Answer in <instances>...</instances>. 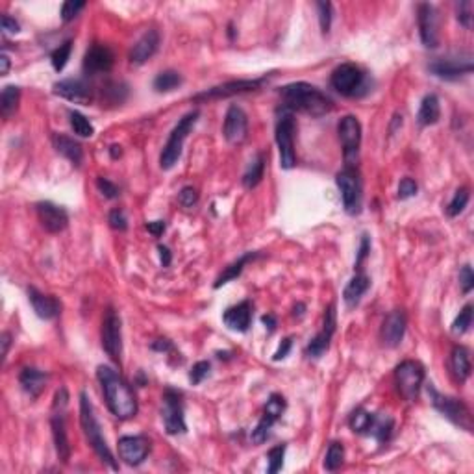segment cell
I'll list each match as a JSON object with an SVG mask.
<instances>
[{
  "instance_id": "7dc6e473",
  "label": "cell",
  "mask_w": 474,
  "mask_h": 474,
  "mask_svg": "<svg viewBox=\"0 0 474 474\" xmlns=\"http://www.w3.org/2000/svg\"><path fill=\"white\" fill-rule=\"evenodd\" d=\"M178 202H180L185 210H191V208H194V206L199 204V191L194 188H191V185H185V188L180 191V194H178Z\"/></svg>"
},
{
  "instance_id": "7bdbcfd3",
  "label": "cell",
  "mask_w": 474,
  "mask_h": 474,
  "mask_svg": "<svg viewBox=\"0 0 474 474\" xmlns=\"http://www.w3.org/2000/svg\"><path fill=\"white\" fill-rule=\"evenodd\" d=\"M70 52H72V41H65L63 45H59L58 49L50 54L52 67H54L58 72L65 69V65H67V61H69V58H70Z\"/></svg>"
},
{
  "instance_id": "e7e4bbea",
  "label": "cell",
  "mask_w": 474,
  "mask_h": 474,
  "mask_svg": "<svg viewBox=\"0 0 474 474\" xmlns=\"http://www.w3.org/2000/svg\"><path fill=\"white\" fill-rule=\"evenodd\" d=\"M0 61H2V70H0V75L6 76L8 75V70H10V58H8V54H2V58H0Z\"/></svg>"
},
{
  "instance_id": "52a82bcc",
  "label": "cell",
  "mask_w": 474,
  "mask_h": 474,
  "mask_svg": "<svg viewBox=\"0 0 474 474\" xmlns=\"http://www.w3.org/2000/svg\"><path fill=\"white\" fill-rule=\"evenodd\" d=\"M278 121H276V145L280 152V167L289 171L295 167L296 154H295V117L291 112L278 109Z\"/></svg>"
},
{
  "instance_id": "2e32d148",
  "label": "cell",
  "mask_w": 474,
  "mask_h": 474,
  "mask_svg": "<svg viewBox=\"0 0 474 474\" xmlns=\"http://www.w3.org/2000/svg\"><path fill=\"white\" fill-rule=\"evenodd\" d=\"M428 69L434 76L441 80H458L459 76L471 75L473 72V58L469 54L465 58L450 56V58H439L428 65Z\"/></svg>"
},
{
  "instance_id": "94428289",
  "label": "cell",
  "mask_w": 474,
  "mask_h": 474,
  "mask_svg": "<svg viewBox=\"0 0 474 474\" xmlns=\"http://www.w3.org/2000/svg\"><path fill=\"white\" fill-rule=\"evenodd\" d=\"M0 343H2V363H4L6 358H8L10 345H11V334L4 332V334H2V337H0Z\"/></svg>"
},
{
  "instance_id": "e0dca14e",
  "label": "cell",
  "mask_w": 474,
  "mask_h": 474,
  "mask_svg": "<svg viewBox=\"0 0 474 474\" xmlns=\"http://www.w3.org/2000/svg\"><path fill=\"white\" fill-rule=\"evenodd\" d=\"M118 456L126 465L137 467L151 452V439L146 436H124L118 439Z\"/></svg>"
},
{
  "instance_id": "f1b7e54d",
  "label": "cell",
  "mask_w": 474,
  "mask_h": 474,
  "mask_svg": "<svg viewBox=\"0 0 474 474\" xmlns=\"http://www.w3.org/2000/svg\"><path fill=\"white\" fill-rule=\"evenodd\" d=\"M52 145H54L56 151L61 154L63 158H67L75 167H80L82 160H84V151L82 146L76 143L75 139H70L63 134H54L52 135Z\"/></svg>"
},
{
  "instance_id": "4fadbf2b",
  "label": "cell",
  "mask_w": 474,
  "mask_h": 474,
  "mask_svg": "<svg viewBox=\"0 0 474 474\" xmlns=\"http://www.w3.org/2000/svg\"><path fill=\"white\" fill-rule=\"evenodd\" d=\"M365 82V75L363 70L354 63H343L339 67H335L332 76H330V84L335 91L341 93L343 97H354L360 93Z\"/></svg>"
},
{
  "instance_id": "b9f144b4",
  "label": "cell",
  "mask_w": 474,
  "mask_h": 474,
  "mask_svg": "<svg viewBox=\"0 0 474 474\" xmlns=\"http://www.w3.org/2000/svg\"><path fill=\"white\" fill-rule=\"evenodd\" d=\"M471 326H473V304H465L458 317L454 319L452 332L456 335H461L465 334Z\"/></svg>"
},
{
  "instance_id": "f6af8a7d",
  "label": "cell",
  "mask_w": 474,
  "mask_h": 474,
  "mask_svg": "<svg viewBox=\"0 0 474 474\" xmlns=\"http://www.w3.org/2000/svg\"><path fill=\"white\" fill-rule=\"evenodd\" d=\"M317 10L321 30H323V33H328L330 26H332V19H334V6L330 2H317Z\"/></svg>"
},
{
  "instance_id": "ac0fdd59",
  "label": "cell",
  "mask_w": 474,
  "mask_h": 474,
  "mask_svg": "<svg viewBox=\"0 0 474 474\" xmlns=\"http://www.w3.org/2000/svg\"><path fill=\"white\" fill-rule=\"evenodd\" d=\"M417 21H419L420 41L426 49H436L439 45V32H437V11L428 2H422L417 8Z\"/></svg>"
},
{
  "instance_id": "be15d7a7",
  "label": "cell",
  "mask_w": 474,
  "mask_h": 474,
  "mask_svg": "<svg viewBox=\"0 0 474 474\" xmlns=\"http://www.w3.org/2000/svg\"><path fill=\"white\" fill-rule=\"evenodd\" d=\"M261 323L265 324V328L269 330V332H275V328H276V317H275V315L267 313V315H263V317H261Z\"/></svg>"
},
{
  "instance_id": "5b68a950",
  "label": "cell",
  "mask_w": 474,
  "mask_h": 474,
  "mask_svg": "<svg viewBox=\"0 0 474 474\" xmlns=\"http://www.w3.org/2000/svg\"><path fill=\"white\" fill-rule=\"evenodd\" d=\"M69 404V393L67 389L59 388L54 395V413L50 417V426H52V437H54L56 454L63 464H69L70 459V445L67 437V425H65V410Z\"/></svg>"
},
{
  "instance_id": "8fae6325",
  "label": "cell",
  "mask_w": 474,
  "mask_h": 474,
  "mask_svg": "<svg viewBox=\"0 0 474 474\" xmlns=\"http://www.w3.org/2000/svg\"><path fill=\"white\" fill-rule=\"evenodd\" d=\"M267 82H269V76H261V78H254V80L224 82L221 86L210 87V89L194 95L193 100H197V102H202V100H219V98L236 97V95H243V93L258 91Z\"/></svg>"
},
{
  "instance_id": "c3c4849f",
  "label": "cell",
  "mask_w": 474,
  "mask_h": 474,
  "mask_svg": "<svg viewBox=\"0 0 474 474\" xmlns=\"http://www.w3.org/2000/svg\"><path fill=\"white\" fill-rule=\"evenodd\" d=\"M458 21L461 26H465L467 30H471L473 26V2L469 0H464L458 4Z\"/></svg>"
},
{
  "instance_id": "f907efd6",
  "label": "cell",
  "mask_w": 474,
  "mask_h": 474,
  "mask_svg": "<svg viewBox=\"0 0 474 474\" xmlns=\"http://www.w3.org/2000/svg\"><path fill=\"white\" fill-rule=\"evenodd\" d=\"M108 222H109V227L114 228V230H117V232H124V230L128 228V219H126V215H124L123 210H112V211H109Z\"/></svg>"
},
{
  "instance_id": "6f0895ef",
  "label": "cell",
  "mask_w": 474,
  "mask_h": 474,
  "mask_svg": "<svg viewBox=\"0 0 474 474\" xmlns=\"http://www.w3.org/2000/svg\"><path fill=\"white\" fill-rule=\"evenodd\" d=\"M19 22L13 19V17H10V15H2V30L4 32H8V33H17L19 32Z\"/></svg>"
},
{
  "instance_id": "db71d44e",
  "label": "cell",
  "mask_w": 474,
  "mask_h": 474,
  "mask_svg": "<svg viewBox=\"0 0 474 474\" xmlns=\"http://www.w3.org/2000/svg\"><path fill=\"white\" fill-rule=\"evenodd\" d=\"M417 183H415V180H411V178H402L399 183V199L400 200H406V199H411V197H415L417 194Z\"/></svg>"
},
{
  "instance_id": "484cf974",
  "label": "cell",
  "mask_w": 474,
  "mask_h": 474,
  "mask_svg": "<svg viewBox=\"0 0 474 474\" xmlns=\"http://www.w3.org/2000/svg\"><path fill=\"white\" fill-rule=\"evenodd\" d=\"M158 47H160V33L156 30H146L130 50V61L134 65H143L156 54Z\"/></svg>"
},
{
  "instance_id": "d590c367",
  "label": "cell",
  "mask_w": 474,
  "mask_h": 474,
  "mask_svg": "<svg viewBox=\"0 0 474 474\" xmlns=\"http://www.w3.org/2000/svg\"><path fill=\"white\" fill-rule=\"evenodd\" d=\"M180 86H182V75L176 70H163L154 78V89L158 93L174 91Z\"/></svg>"
},
{
  "instance_id": "9c48e42d",
  "label": "cell",
  "mask_w": 474,
  "mask_h": 474,
  "mask_svg": "<svg viewBox=\"0 0 474 474\" xmlns=\"http://www.w3.org/2000/svg\"><path fill=\"white\" fill-rule=\"evenodd\" d=\"M395 383L399 393L404 397L408 402H415L419 399L420 388L425 383V369L419 361L406 360L395 369Z\"/></svg>"
},
{
  "instance_id": "816d5d0a",
  "label": "cell",
  "mask_w": 474,
  "mask_h": 474,
  "mask_svg": "<svg viewBox=\"0 0 474 474\" xmlns=\"http://www.w3.org/2000/svg\"><path fill=\"white\" fill-rule=\"evenodd\" d=\"M97 188H98V191L106 197V199H117L118 197V188L114 182H112V180H108V178L98 176Z\"/></svg>"
},
{
  "instance_id": "836d02e7",
  "label": "cell",
  "mask_w": 474,
  "mask_h": 474,
  "mask_svg": "<svg viewBox=\"0 0 474 474\" xmlns=\"http://www.w3.org/2000/svg\"><path fill=\"white\" fill-rule=\"evenodd\" d=\"M21 100V89L17 86H6L0 95V114L4 118H10L19 108Z\"/></svg>"
},
{
  "instance_id": "680465c9",
  "label": "cell",
  "mask_w": 474,
  "mask_h": 474,
  "mask_svg": "<svg viewBox=\"0 0 474 474\" xmlns=\"http://www.w3.org/2000/svg\"><path fill=\"white\" fill-rule=\"evenodd\" d=\"M146 230H148V232H151L154 237H160L163 232H165V221L146 222Z\"/></svg>"
},
{
  "instance_id": "9f6ffc18",
  "label": "cell",
  "mask_w": 474,
  "mask_h": 474,
  "mask_svg": "<svg viewBox=\"0 0 474 474\" xmlns=\"http://www.w3.org/2000/svg\"><path fill=\"white\" fill-rule=\"evenodd\" d=\"M291 346H293V339H291V337H286V339L282 341V345L278 346V351L275 352V356H273V360H275V361L284 360V358L289 354V351H291Z\"/></svg>"
},
{
  "instance_id": "f35d334b",
  "label": "cell",
  "mask_w": 474,
  "mask_h": 474,
  "mask_svg": "<svg viewBox=\"0 0 474 474\" xmlns=\"http://www.w3.org/2000/svg\"><path fill=\"white\" fill-rule=\"evenodd\" d=\"M469 199H471L469 189H467V188L458 189V191L454 193L452 200L448 202L447 215L448 217H458L459 213H461V211H464L465 208H467V204H469Z\"/></svg>"
},
{
  "instance_id": "7402d4cb",
  "label": "cell",
  "mask_w": 474,
  "mask_h": 474,
  "mask_svg": "<svg viewBox=\"0 0 474 474\" xmlns=\"http://www.w3.org/2000/svg\"><path fill=\"white\" fill-rule=\"evenodd\" d=\"M224 139L230 145H239L247 139L248 134V117L239 106H230L224 117V126H222Z\"/></svg>"
},
{
  "instance_id": "8d00e7d4",
  "label": "cell",
  "mask_w": 474,
  "mask_h": 474,
  "mask_svg": "<svg viewBox=\"0 0 474 474\" xmlns=\"http://www.w3.org/2000/svg\"><path fill=\"white\" fill-rule=\"evenodd\" d=\"M343 459H345V447H343V443H330L326 456H324V469L334 473V471H337L343 465Z\"/></svg>"
},
{
  "instance_id": "4dcf8cb0",
  "label": "cell",
  "mask_w": 474,
  "mask_h": 474,
  "mask_svg": "<svg viewBox=\"0 0 474 474\" xmlns=\"http://www.w3.org/2000/svg\"><path fill=\"white\" fill-rule=\"evenodd\" d=\"M369 286H371V280H369V276L363 275V273H356L354 278H351V282L346 284L345 291H343V300H345V304L349 307H356L358 304H360L361 296L365 295L367 289H369Z\"/></svg>"
},
{
  "instance_id": "7c38bea8",
  "label": "cell",
  "mask_w": 474,
  "mask_h": 474,
  "mask_svg": "<svg viewBox=\"0 0 474 474\" xmlns=\"http://www.w3.org/2000/svg\"><path fill=\"white\" fill-rule=\"evenodd\" d=\"M162 419L169 436H178V434H183L188 430L185 417H183L182 393L176 389H165V393H163Z\"/></svg>"
},
{
  "instance_id": "f546056e",
  "label": "cell",
  "mask_w": 474,
  "mask_h": 474,
  "mask_svg": "<svg viewBox=\"0 0 474 474\" xmlns=\"http://www.w3.org/2000/svg\"><path fill=\"white\" fill-rule=\"evenodd\" d=\"M259 256H261L259 252L243 254L241 258H237L234 263H230L228 267H224V270H222L221 275L217 276V280H215V284H213V287H215V289H219V287L227 286L228 282H232V280H236V278H239L243 270H245V267H247L250 261H254V259H258Z\"/></svg>"
},
{
  "instance_id": "74e56055",
  "label": "cell",
  "mask_w": 474,
  "mask_h": 474,
  "mask_svg": "<svg viewBox=\"0 0 474 474\" xmlns=\"http://www.w3.org/2000/svg\"><path fill=\"white\" fill-rule=\"evenodd\" d=\"M69 123L72 132H75L76 135H80V137H91V135L95 134V128H93L91 121H89L84 114H80V112H76V109H70L69 112Z\"/></svg>"
},
{
  "instance_id": "8992f818",
  "label": "cell",
  "mask_w": 474,
  "mask_h": 474,
  "mask_svg": "<svg viewBox=\"0 0 474 474\" xmlns=\"http://www.w3.org/2000/svg\"><path fill=\"white\" fill-rule=\"evenodd\" d=\"M428 395H430L434 408L439 413L445 415L452 425L459 426L465 431H473V413H471L469 406L465 402L452 399V397H447V395H441L439 391H436L434 385H428Z\"/></svg>"
},
{
  "instance_id": "d6986e66",
  "label": "cell",
  "mask_w": 474,
  "mask_h": 474,
  "mask_svg": "<svg viewBox=\"0 0 474 474\" xmlns=\"http://www.w3.org/2000/svg\"><path fill=\"white\" fill-rule=\"evenodd\" d=\"M115 63V56L109 47L106 45L95 43L91 49H87L86 56H84V72L89 76L102 75V72H109Z\"/></svg>"
},
{
  "instance_id": "ab89813d",
  "label": "cell",
  "mask_w": 474,
  "mask_h": 474,
  "mask_svg": "<svg viewBox=\"0 0 474 474\" xmlns=\"http://www.w3.org/2000/svg\"><path fill=\"white\" fill-rule=\"evenodd\" d=\"M371 431L376 436V439L380 443L389 441L391 431H393V420L389 419V417H385V415H382V417H374L372 426H371Z\"/></svg>"
},
{
  "instance_id": "ba28073f",
  "label": "cell",
  "mask_w": 474,
  "mask_h": 474,
  "mask_svg": "<svg viewBox=\"0 0 474 474\" xmlns=\"http://www.w3.org/2000/svg\"><path fill=\"white\" fill-rule=\"evenodd\" d=\"M337 188L341 191L343 206L349 215H358L361 211V200H363V183L361 174L356 165H345L343 171L335 176Z\"/></svg>"
},
{
  "instance_id": "f5cc1de1",
  "label": "cell",
  "mask_w": 474,
  "mask_h": 474,
  "mask_svg": "<svg viewBox=\"0 0 474 474\" xmlns=\"http://www.w3.org/2000/svg\"><path fill=\"white\" fill-rule=\"evenodd\" d=\"M459 286H461L465 295H469V293L473 291L474 275H473V269H471V265H464L461 270H459Z\"/></svg>"
},
{
  "instance_id": "83f0119b",
  "label": "cell",
  "mask_w": 474,
  "mask_h": 474,
  "mask_svg": "<svg viewBox=\"0 0 474 474\" xmlns=\"http://www.w3.org/2000/svg\"><path fill=\"white\" fill-rule=\"evenodd\" d=\"M19 382H21L22 389L26 391L32 399H38L39 395L43 393L49 382V374L43 371H39L36 367H24L19 374Z\"/></svg>"
},
{
  "instance_id": "4316f807",
  "label": "cell",
  "mask_w": 474,
  "mask_h": 474,
  "mask_svg": "<svg viewBox=\"0 0 474 474\" xmlns=\"http://www.w3.org/2000/svg\"><path fill=\"white\" fill-rule=\"evenodd\" d=\"M222 321L227 324L230 330H236V332H247L248 326H250V321H252V306L250 302H239L237 306L228 307L224 315H222Z\"/></svg>"
},
{
  "instance_id": "5bb4252c",
  "label": "cell",
  "mask_w": 474,
  "mask_h": 474,
  "mask_svg": "<svg viewBox=\"0 0 474 474\" xmlns=\"http://www.w3.org/2000/svg\"><path fill=\"white\" fill-rule=\"evenodd\" d=\"M286 408L287 402L282 395L278 393L270 395L269 400H267V404H265L263 408L261 420H259L258 426L252 430V441L256 443V445H261V443L267 441L270 428H273V425H275L276 420L282 419V415H284Z\"/></svg>"
},
{
  "instance_id": "ffe728a7",
  "label": "cell",
  "mask_w": 474,
  "mask_h": 474,
  "mask_svg": "<svg viewBox=\"0 0 474 474\" xmlns=\"http://www.w3.org/2000/svg\"><path fill=\"white\" fill-rule=\"evenodd\" d=\"M36 210H38V217L41 227L47 230L49 234H59L63 232L67 224H69V215L67 211L61 208V206L54 204V202H38L36 204Z\"/></svg>"
},
{
  "instance_id": "44dd1931",
  "label": "cell",
  "mask_w": 474,
  "mask_h": 474,
  "mask_svg": "<svg viewBox=\"0 0 474 474\" xmlns=\"http://www.w3.org/2000/svg\"><path fill=\"white\" fill-rule=\"evenodd\" d=\"M335 332V306L330 304L326 309H324V321H323V330L319 332L306 349L307 358H321L324 352L330 349V341L334 337Z\"/></svg>"
},
{
  "instance_id": "681fc988",
  "label": "cell",
  "mask_w": 474,
  "mask_h": 474,
  "mask_svg": "<svg viewBox=\"0 0 474 474\" xmlns=\"http://www.w3.org/2000/svg\"><path fill=\"white\" fill-rule=\"evenodd\" d=\"M210 363L208 361H199V363H194L193 369H191V372H189V380H191V383H200L204 378L210 376Z\"/></svg>"
},
{
  "instance_id": "003e7915",
  "label": "cell",
  "mask_w": 474,
  "mask_h": 474,
  "mask_svg": "<svg viewBox=\"0 0 474 474\" xmlns=\"http://www.w3.org/2000/svg\"><path fill=\"white\" fill-rule=\"evenodd\" d=\"M304 309H306V306H304V304H296L295 313H293V315H295V317H296V315H298V317H302V315H304Z\"/></svg>"
},
{
  "instance_id": "30bf717a",
  "label": "cell",
  "mask_w": 474,
  "mask_h": 474,
  "mask_svg": "<svg viewBox=\"0 0 474 474\" xmlns=\"http://www.w3.org/2000/svg\"><path fill=\"white\" fill-rule=\"evenodd\" d=\"M100 339H102V349L109 356V360L121 365V356H123V326H121V317H118L114 307H108L106 313H104Z\"/></svg>"
},
{
  "instance_id": "7a4b0ae2",
  "label": "cell",
  "mask_w": 474,
  "mask_h": 474,
  "mask_svg": "<svg viewBox=\"0 0 474 474\" xmlns=\"http://www.w3.org/2000/svg\"><path fill=\"white\" fill-rule=\"evenodd\" d=\"M282 106L286 112H300L312 117H323L334 109V102L319 87L306 82H293L280 89Z\"/></svg>"
},
{
  "instance_id": "cb8c5ba5",
  "label": "cell",
  "mask_w": 474,
  "mask_h": 474,
  "mask_svg": "<svg viewBox=\"0 0 474 474\" xmlns=\"http://www.w3.org/2000/svg\"><path fill=\"white\" fill-rule=\"evenodd\" d=\"M406 334V315L402 309H395L382 324V343L389 349L399 346Z\"/></svg>"
},
{
  "instance_id": "11a10c76",
  "label": "cell",
  "mask_w": 474,
  "mask_h": 474,
  "mask_svg": "<svg viewBox=\"0 0 474 474\" xmlns=\"http://www.w3.org/2000/svg\"><path fill=\"white\" fill-rule=\"evenodd\" d=\"M369 252H371V239H369V236H361L360 250H358V259H356V269H358V273L361 270V265H363V261L367 259Z\"/></svg>"
},
{
  "instance_id": "603a6c76",
  "label": "cell",
  "mask_w": 474,
  "mask_h": 474,
  "mask_svg": "<svg viewBox=\"0 0 474 474\" xmlns=\"http://www.w3.org/2000/svg\"><path fill=\"white\" fill-rule=\"evenodd\" d=\"M54 93L58 97L69 100V102L84 104V106H87L93 100L91 87L87 86L84 80H78V78H67V80L56 82Z\"/></svg>"
},
{
  "instance_id": "60d3db41",
  "label": "cell",
  "mask_w": 474,
  "mask_h": 474,
  "mask_svg": "<svg viewBox=\"0 0 474 474\" xmlns=\"http://www.w3.org/2000/svg\"><path fill=\"white\" fill-rule=\"evenodd\" d=\"M372 420H374V415H371L365 410H356L351 417V428L358 434H365V431H371Z\"/></svg>"
},
{
  "instance_id": "6125c7cd",
  "label": "cell",
  "mask_w": 474,
  "mask_h": 474,
  "mask_svg": "<svg viewBox=\"0 0 474 474\" xmlns=\"http://www.w3.org/2000/svg\"><path fill=\"white\" fill-rule=\"evenodd\" d=\"M152 349L160 352H169L173 351V345H171V341L169 339H158L156 343H152Z\"/></svg>"
},
{
  "instance_id": "d6a6232c",
  "label": "cell",
  "mask_w": 474,
  "mask_h": 474,
  "mask_svg": "<svg viewBox=\"0 0 474 474\" xmlns=\"http://www.w3.org/2000/svg\"><path fill=\"white\" fill-rule=\"evenodd\" d=\"M439 117H441L439 98H437L434 93H430V95H426V97L422 98V102H420L417 121H419L420 126H431V124H436L437 121H439Z\"/></svg>"
},
{
  "instance_id": "3957f363",
  "label": "cell",
  "mask_w": 474,
  "mask_h": 474,
  "mask_svg": "<svg viewBox=\"0 0 474 474\" xmlns=\"http://www.w3.org/2000/svg\"><path fill=\"white\" fill-rule=\"evenodd\" d=\"M80 425L87 443L91 445V448L95 450V454H97L98 458H100V461H104V464L109 465L112 469L117 471L118 469L117 461H115L114 454L109 450L108 443H106V437L102 436V428H100V422H98L97 415H95V408H93L91 400L87 399L86 393H80Z\"/></svg>"
},
{
  "instance_id": "bcb514c9",
  "label": "cell",
  "mask_w": 474,
  "mask_h": 474,
  "mask_svg": "<svg viewBox=\"0 0 474 474\" xmlns=\"http://www.w3.org/2000/svg\"><path fill=\"white\" fill-rule=\"evenodd\" d=\"M84 8H86V2H80V0H67V2H63V6H61V19H63V22L72 21Z\"/></svg>"
},
{
  "instance_id": "9a60e30c",
  "label": "cell",
  "mask_w": 474,
  "mask_h": 474,
  "mask_svg": "<svg viewBox=\"0 0 474 474\" xmlns=\"http://www.w3.org/2000/svg\"><path fill=\"white\" fill-rule=\"evenodd\" d=\"M341 145H343V154H345L346 165H354L358 160V152L361 145V124L354 115H346L339 121L337 126Z\"/></svg>"
},
{
  "instance_id": "6da1fadb",
  "label": "cell",
  "mask_w": 474,
  "mask_h": 474,
  "mask_svg": "<svg viewBox=\"0 0 474 474\" xmlns=\"http://www.w3.org/2000/svg\"><path fill=\"white\" fill-rule=\"evenodd\" d=\"M97 378L102 395L108 404V410L121 420H128L137 415V399L132 385L118 374L115 369L108 365H100L97 369Z\"/></svg>"
},
{
  "instance_id": "d4e9b609",
  "label": "cell",
  "mask_w": 474,
  "mask_h": 474,
  "mask_svg": "<svg viewBox=\"0 0 474 474\" xmlns=\"http://www.w3.org/2000/svg\"><path fill=\"white\" fill-rule=\"evenodd\" d=\"M28 300H30L33 312H36L39 319L52 321L61 313V304H59L58 298L52 295H45V293L38 291L36 287L28 289Z\"/></svg>"
},
{
  "instance_id": "277c9868",
  "label": "cell",
  "mask_w": 474,
  "mask_h": 474,
  "mask_svg": "<svg viewBox=\"0 0 474 474\" xmlns=\"http://www.w3.org/2000/svg\"><path fill=\"white\" fill-rule=\"evenodd\" d=\"M199 117L200 114L194 109V112H189V114L183 115V117L176 123V126H174L171 135H169L167 143L163 146L162 156H160V167H162L163 171L173 169L178 163V160L182 156L183 143L188 139L189 132L194 128V124H197Z\"/></svg>"
},
{
  "instance_id": "ee69618b",
  "label": "cell",
  "mask_w": 474,
  "mask_h": 474,
  "mask_svg": "<svg viewBox=\"0 0 474 474\" xmlns=\"http://www.w3.org/2000/svg\"><path fill=\"white\" fill-rule=\"evenodd\" d=\"M284 456H286V445H278V447L270 448L269 454H267V459H269V474H275L284 467Z\"/></svg>"
},
{
  "instance_id": "1f68e13d",
  "label": "cell",
  "mask_w": 474,
  "mask_h": 474,
  "mask_svg": "<svg viewBox=\"0 0 474 474\" xmlns=\"http://www.w3.org/2000/svg\"><path fill=\"white\" fill-rule=\"evenodd\" d=\"M450 371H452L454 378L459 383L467 382V378L471 376V356L465 346L458 345L452 349V354H450Z\"/></svg>"
},
{
  "instance_id": "91938a15",
  "label": "cell",
  "mask_w": 474,
  "mask_h": 474,
  "mask_svg": "<svg viewBox=\"0 0 474 474\" xmlns=\"http://www.w3.org/2000/svg\"><path fill=\"white\" fill-rule=\"evenodd\" d=\"M158 250H160V259H162V265H163V267H169V265H171V259H173V256H171V250H169L165 245H160V247H158Z\"/></svg>"
},
{
  "instance_id": "e575fe53",
  "label": "cell",
  "mask_w": 474,
  "mask_h": 474,
  "mask_svg": "<svg viewBox=\"0 0 474 474\" xmlns=\"http://www.w3.org/2000/svg\"><path fill=\"white\" fill-rule=\"evenodd\" d=\"M263 174H265V156L263 154H258V156L250 162V165H248V169L245 171V174H243V185L247 189H254L261 180H263Z\"/></svg>"
},
{
  "instance_id": "03108f58",
  "label": "cell",
  "mask_w": 474,
  "mask_h": 474,
  "mask_svg": "<svg viewBox=\"0 0 474 474\" xmlns=\"http://www.w3.org/2000/svg\"><path fill=\"white\" fill-rule=\"evenodd\" d=\"M109 154H112V158H114V160H117V158L123 154V151H121V146H118V145H112V146H109Z\"/></svg>"
}]
</instances>
